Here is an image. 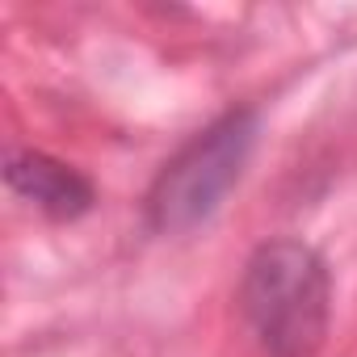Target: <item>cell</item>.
Returning a JSON list of instances; mask_svg holds the SVG:
<instances>
[{"mask_svg":"<svg viewBox=\"0 0 357 357\" xmlns=\"http://www.w3.org/2000/svg\"><path fill=\"white\" fill-rule=\"evenodd\" d=\"M240 311L265 357H315L332 315L324 257L303 240L261 244L244 265Z\"/></svg>","mask_w":357,"mask_h":357,"instance_id":"1","label":"cell"},{"mask_svg":"<svg viewBox=\"0 0 357 357\" xmlns=\"http://www.w3.org/2000/svg\"><path fill=\"white\" fill-rule=\"evenodd\" d=\"M257 130H261V118L252 109H231L219 122H211L202 135H194L160 168L147 194L151 227L164 236H181L206 223L240 181V172L257 147Z\"/></svg>","mask_w":357,"mask_h":357,"instance_id":"2","label":"cell"},{"mask_svg":"<svg viewBox=\"0 0 357 357\" xmlns=\"http://www.w3.org/2000/svg\"><path fill=\"white\" fill-rule=\"evenodd\" d=\"M5 181L13 194H22L26 202H34L43 215L68 223L89 215L93 206V181L84 172L43 155V151H13L5 164Z\"/></svg>","mask_w":357,"mask_h":357,"instance_id":"3","label":"cell"}]
</instances>
